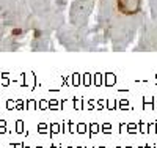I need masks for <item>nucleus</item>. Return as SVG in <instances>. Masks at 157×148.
I'll list each match as a JSON object with an SVG mask.
<instances>
[{
  "instance_id": "nucleus-1",
  "label": "nucleus",
  "mask_w": 157,
  "mask_h": 148,
  "mask_svg": "<svg viewBox=\"0 0 157 148\" xmlns=\"http://www.w3.org/2000/svg\"><path fill=\"white\" fill-rule=\"evenodd\" d=\"M118 6L124 14H134L140 10V0H118Z\"/></svg>"
}]
</instances>
